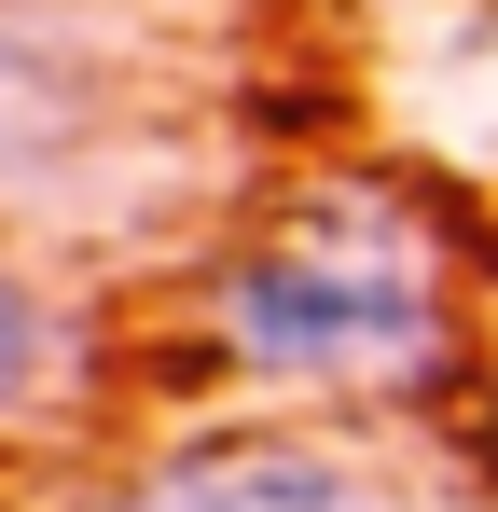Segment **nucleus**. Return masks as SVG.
Returning a JSON list of instances; mask_svg holds the SVG:
<instances>
[{
  "mask_svg": "<svg viewBox=\"0 0 498 512\" xmlns=\"http://www.w3.org/2000/svg\"><path fill=\"white\" fill-rule=\"evenodd\" d=\"M180 305H194V374L277 402V416L415 429L485 402V360H498V319L471 305V250L402 167L291 180L194 263Z\"/></svg>",
  "mask_w": 498,
  "mask_h": 512,
  "instance_id": "nucleus-1",
  "label": "nucleus"
},
{
  "mask_svg": "<svg viewBox=\"0 0 498 512\" xmlns=\"http://www.w3.org/2000/svg\"><path fill=\"white\" fill-rule=\"evenodd\" d=\"M42 512H429L402 471V443L360 416H194V429H153L97 471H56Z\"/></svg>",
  "mask_w": 498,
  "mask_h": 512,
  "instance_id": "nucleus-2",
  "label": "nucleus"
},
{
  "mask_svg": "<svg viewBox=\"0 0 498 512\" xmlns=\"http://www.w3.org/2000/svg\"><path fill=\"white\" fill-rule=\"evenodd\" d=\"M139 56L111 42V0H0V208H42L125 125Z\"/></svg>",
  "mask_w": 498,
  "mask_h": 512,
  "instance_id": "nucleus-3",
  "label": "nucleus"
},
{
  "mask_svg": "<svg viewBox=\"0 0 498 512\" xmlns=\"http://www.w3.org/2000/svg\"><path fill=\"white\" fill-rule=\"evenodd\" d=\"M97 402H111V305L56 263L0 250V457L83 429Z\"/></svg>",
  "mask_w": 498,
  "mask_h": 512,
  "instance_id": "nucleus-4",
  "label": "nucleus"
},
{
  "mask_svg": "<svg viewBox=\"0 0 498 512\" xmlns=\"http://www.w3.org/2000/svg\"><path fill=\"white\" fill-rule=\"evenodd\" d=\"M471 471H485V512H498V360H485V402H471Z\"/></svg>",
  "mask_w": 498,
  "mask_h": 512,
  "instance_id": "nucleus-5",
  "label": "nucleus"
}]
</instances>
